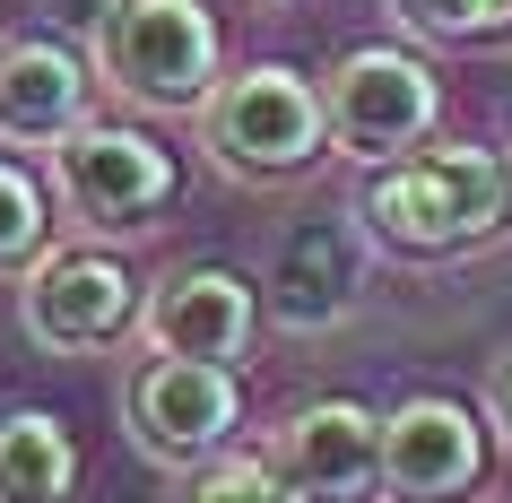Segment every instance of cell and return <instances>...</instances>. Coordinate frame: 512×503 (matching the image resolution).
<instances>
[{"label":"cell","instance_id":"1","mask_svg":"<svg viewBox=\"0 0 512 503\" xmlns=\"http://www.w3.org/2000/svg\"><path fill=\"white\" fill-rule=\"evenodd\" d=\"M356 226H365V243L400 252V261L478 252V243H495L512 226V148L443 139V148L374 165L365 191H356Z\"/></svg>","mask_w":512,"mask_h":503},{"label":"cell","instance_id":"2","mask_svg":"<svg viewBox=\"0 0 512 503\" xmlns=\"http://www.w3.org/2000/svg\"><path fill=\"white\" fill-rule=\"evenodd\" d=\"M191 122H200V148L226 183H287V174H313L339 148L322 79H304L287 61H252L235 79H217Z\"/></svg>","mask_w":512,"mask_h":503},{"label":"cell","instance_id":"3","mask_svg":"<svg viewBox=\"0 0 512 503\" xmlns=\"http://www.w3.org/2000/svg\"><path fill=\"white\" fill-rule=\"evenodd\" d=\"M96 87L131 113H200L217 70V18L200 0H105L87 27Z\"/></svg>","mask_w":512,"mask_h":503},{"label":"cell","instance_id":"4","mask_svg":"<svg viewBox=\"0 0 512 503\" xmlns=\"http://www.w3.org/2000/svg\"><path fill=\"white\" fill-rule=\"evenodd\" d=\"M322 105H330L339 157H365V165L417 157V148L443 131V87H434V70L417 53H400V44H356V53H339L330 79H322Z\"/></svg>","mask_w":512,"mask_h":503},{"label":"cell","instance_id":"5","mask_svg":"<svg viewBox=\"0 0 512 503\" xmlns=\"http://www.w3.org/2000/svg\"><path fill=\"white\" fill-rule=\"evenodd\" d=\"M53 191H61V209L79 217L87 235H148V226L174 209L183 174H174V157H165L148 131L87 113L79 131L53 148Z\"/></svg>","mask_w":512,"mask_h":503},{"label":"cell","instance_id":"6","mask_svg":"<svg viewBox=\"0 0 512 503\" xmlns=\"http://www.w3.org/2000/svg\"><path fill=\"white\" fill-rule=\"evenodd\" d=\"M243 417L235 365H200V356H148L122 382V425L157 469H209Z\"/></svg>","mask_w":512,"mask_h":503},{"label":"cell","instance_id":"7","mask_svg":"<svg viewBox=\"0 0 512 503\" xmlns=\"http://www.w3.org/2000/svg\"><path fill=\"white\" fill-rule=\"evenodd\" d=\"M18 321L44 356H105L122 330H139V287L113 252L70 243V252H44L18 278Z\"/></svg>","mask_w":512,"mask_h":503},{"label":"cell","instance_id":"8","mask_svg":"<svg viewBox=\"0 0 512 503\" xmlns=\"http://www.w3.org/2000/svg\"><path fill=\"white\" fill-rule=\"evenodd\" d=\"M486 477V425L443 391H417L382 417V503H460Z\"/></svg>","mask_w":512,"mask_h":503},{"label":"cell","instance_id":"9","mask_svg":"<svg viewBox=\"0 0 512 503\" xmlns=\"http://www.w3.org/2000/svg\"><path fill=\"white\" fill-rule=\"evenodd\" d=\"M252 330H261V295L243 269H174L148 287L139 304V347L148 356H200V365H243L252 356Z\"/></svg>","mask_w":512,"mask_h":503},{"label":"cell","instance_id":"10","mask_svg":"<svg viewBox=\"0 0 512 503\" xmlns=\"http://www.w3.org/2000/svg\"><path fill=\"white\" fill-rule=\"evenodd\" d=\"M278 469L304 486V503H374L382 495V417L356 399H304L278 425Z\"/></svg>","mask_w":512,"mask_h":503},{"label":"cell","instance_id":"11","mask_svg":"<svg viewBox=\"0 0 512 503\" xmlns=\"http://www.w3.org/2000/svg\"><path fill=\"white\" fill-rule=\"evenodd\" d=\"M87 96H96V61L87 53H70L53 35L0 44V148H44L53 157L87 122Z\"/></svg>","mask_w":512,"mask_h":503},{"label":"cell","instance_id":"12","mask_svg":"<svg viewBox=\"0 0 512 503\" xmlns=\"http://www.w3.org/2000/svg\"><path fill=\"white\" fill-rule=\"evenodd\" d=\"M356 235L365 226H339V217H296L287 235L270 243V304L287 330H339L356 304V278H365V261H356Z\"/></svg>","mask_w":512,"mask_h":503},{"label":"cell","instance_id":"13","mask_svg":"<svg viewBox=\"0 0 512 503\" xmlns=\"http://www.w3.org/2000/svg\"><path fill=\"white\" fill-rule=\"evenodd\" d=\"M79 443L53 408H0V503H70Z\"/></svg>","mask_w":512,"mask_h":503},{"label":"cell","instance_id":"14","mask_svg":"<svg viewBox=\"0 0 512 503\" xmlns=\"http://www.w3.org/2000/svg\"><path fill=\"white\" fill-rule=\"evenodd\" d=\"M44 235H53V200L27 165L0 157V278H27L44 261Z\"/></svg>","mask_w":512,"mask_h":503},{"label":"cell","instance_id":"15","mask_svg":"<svg viewBox=\"0 0 512 503\" xmlns=\"http://www.w3.org/2000/svg\"><path fill=\"white\" fill-rule=\"evenodd\" d=\"M391 18H400L417 44L460 53V44H495V35H512V0H391Z\"/></svg>","mask_w":512,"mask_h":503},{"label":"cell","instance_id":"16","mask_svg":"<svg viewBox=\"0 0 512 503\" xmlns=\"http://www.w3.org/2000/svg\"><path fill=\"white\" fill-rule=\"evenodd\" d=\"M200 495L209 503H304V486L278 469V451H217Z\"/></svg>","mask_w":512,"mask_h":503},{"label":"cell","instance_id":"17","mask_svg":"<svg viewBox=\"0 0 512 503\" xmlns=\"http://www.w3.org/2000/svg\"><path fill=\"white\" fill-rule=\"evenodd\" d=\"M486 425H495V434L512 443V356H504L495 373H486Z\"/></svg>","mask_w":512,"mask_h":503},{"label":"cell","instance_id":"18","mask_svg":"<svg viewBox=\"0 0 512 503\" xmlns=\"http://www.w3.org/2000/svg\"><path fill=\"white\" fill-rule=\"evenodd\" d=\"M183 503H209V495H200V486H191V495H183Z\"/></svg>","mask_w":512,"mask_h":503}]
</instances>
